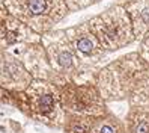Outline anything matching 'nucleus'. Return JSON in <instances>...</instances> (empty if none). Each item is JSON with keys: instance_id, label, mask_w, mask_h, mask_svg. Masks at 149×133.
Masks as SVG:
<instances>
[{"instance_id": "20e7f679", "label": "nucleus", "mask_w": 149, "mask_h": 133, "mask_svg": "<svg viewBox=\"0 0 149 133\" xmlns=\"http://www.w3.org/2000/svg\"><path fill=\"white\" fill-rule=\"evenodd\" d=\"M42 44L47 50L50 65L62 76H72L81 68V62L74 51L65 29H53L42 35Z\"/></svg>"}, {"instance_id": "423d86ee", "label": "nucleus", "mask_w": 149, "mask_h": 133, "mask_svg": "<svg viewBox=\"0 0 149 133\" xmlns=\"http://www.w3.org/2000/svg\"><path fill=\"white\" fill-rule=\"evenodd\" d=\"M65 30L74 51L77 53L78 59L81 62V67L95 64L106 56L107 50L101 46L100 39L92 32L87 21L74 24L71 27H66Z\"/></svg>"}, {"instance_id": "9b49d317", "label": "nucleus", "mask_w": 149, "mask_h": 133, "mask_svg": "<svg viewBox=\"0 0 149 133\" xmlns=\"http://www.w3.org/2000/svg\"><path fill=\"white\" fill-rule=\"evenodd\" d=\"M131 133H149V112L137 110L131 113Z\"/></svg>"}, {"instance_id": "4468645a", "label": "nucleus", "mask_w": 149, "mask_h": 133, "mask_svg": "<svg viewBox=\"0 0 149 133\" xmlns=\"http://www.w3.org/2000/svg\"><path fill=\"white\" fill-rule=\"evenodd\" d=\"M139 53L142 55L148 62H149V37L145 38L143 41H140V49H139Z\"/></svg>"}, {"instance_id": "9d476101", "label": "nucleus", "mask_w": 149, "mask_h": 133, "mask_svg": "<svg viewBox=\"0 0 149 133\" xmlns=\"http://www.w3.org/2000/svg\"><path fill=\"white\" fill-rule=\"evenodd\" d=\"M35 110L42 117H51L57 109V95L50 91H36L32 94Z\"/></svg>"}, {"instance_id": "ddd939ff", "label": "nucleus", "mask_w": 149, "mask_h": 133, "mask_svg": "<svg viewBox=\"0 0 149 133\" xmlns=\"http://www.w3.org/2000/svg\"><path fill=\"white\" fill-rule=\"evenodd\" d=\"M98 2H101V0H66V5H68L69 12H75V11L86 9L89 6H93Z\"/></svg>"}, {"instance_id": "1a4fd4ad", "label": "nucleus", "mask_w": 149, "mask_h": 133, "mask_svg": "<svg viewBox=\"0 0 149 133\" xmlns=\"http://www.w3.org/2000/svg\"><path fill=\"white\" fill-rule=\"evenodd\" d=\"M124 6L133 23L136 41H143L149 37V0H130Z\"/></svg>"}, {"instance_id": "7ed1b4c3", "label": "nucleus", "mask_w": 149, "mask_h": 133, "mask_svg": "<svg viewBox=\"0 0 149 133\" xmlns=\"http://www.w3.org/2000/svg\"><path fill=\"white\" fill-rule=\"evenodd\" d=\"M87 23L107 51L119 50L136 41L133 23L124 5H111L101 14L91 17Z\"/></svg>"}, {"instance_id": "2eb2a0df", "label": "nucleus", "mask_w": 149, "mask_h": 133, "mask_svg": "<svg viewBox=\"0 0 149 133\" xmlns=\"http://www.w3.org/2000/svg\"><path fill=\"white\" fill-rule=\"evenodd\" d=\"M127 2H130V0H116L115 3H118V5H125Z\"/></svg>"}, {"instance_id": "f8f14e48", "label": "nucleus", "mask_w": 149, "mask_h": 133, "mask_svg": "<svg viewBox=\"0 0 149 133\" xmlns=\"http://www.w3.org/2000/svg\"><path fill=\"white\" fill-rule=\"evenodd\" d=\"M89 133H119L118 122H113L111 120H104L100 118V121L93 122V126Z\"/></svg>"}, {"instance_id": "f257e3e1", "label": "nucleus", "mask_w": 149, "mask_h": 133, "mask_svg": "<svg viewBox=\"0 0 149 133\" xmlns=\"http://www.w3.org/2000/svg\"><path fill=\"white\" fill-rule=\"evenodd\" d=\"M149 79V62L139 51H133L109 64L100 73V91L107 99L125 97Z\"/></svg>"}, {"instance_id": "f03ea898", "label": "nucleus", "mask_w": 149, "mask_h": 133, "mask_svg": "<svg viewBox=\"0 0 149 133\" xmlns=\"http://www.w3.org/2000/svg\"><path fill=\"white\" fill-rule=\"evenodd\" d=\"M2 6L39 35L53 30L69 12L66 0H2Z\"/></svg>"}, {"instance_id": "6e6552de", "label": "nucleus", "mask_w": 149, "mask_h": 133, "mask_svg": "<svg viewBox=\"0 0 149 133\" xmlns=\"http://www.w3.org/2000/svg\"><path fill=\"white\" fill-rule=\"evenodd\" d=\"M3 50H8L15 58H18L23 62V65L29 70V73L32 71L38 77H45L48 74L47 70L51 65H50L47 50L44 47L42 41L23 42V44H17V46H12L9 49H3Z\"/></svg>"}, {"instance_id": "39448f33", "label": "nucleus", "mask_w": 149, "mask_h": 133, "mask_svg": "<svg viewBox=\"0 0 149 133\" xmlns=\"http://www.w3.org/2000/svg\"><path fill=\"white\" fill-rule=\"evenodd\" d=\"M59 99L63 109L78 115H101L104 110V103L101 100V91L91 85H75L65 83L60 88Z\"/></svg>"}, {"instance_id": "0eeeda50", "label": "nucleus", "mask_w": 149, "mask_h": 133, "mask_svg": "<svg viewBox=\"0 0 149 133\" xmlns=\"http://www.w3.org/2000/svg\"><path fill=\"white\" fill-rule=\"evenodd\" d=\"M0 41H2V50H3L23 42L42 41V35L35 32L27 24L20 21L17 17L11 15L6 11V8L2 6V12H0Z\"/></svg>"}]
</instances>
